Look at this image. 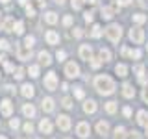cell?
<instances>
[{
    "label": "cell",
    "mask_w": 148,
    "mask_h": 139,
    "mask_svg": "<svg viewBox=\"0 0 148 139\" xmlns=\"http://www.w3.org/2000/svg\"><path fill=\"white\" fill-rule=\"evenodd\" d=\"M2 28H4L6 32H13V28H15V19H13V17H8L6 21H4Z\"/></svg>",
    "instance_id": "21"
},
{
    "label": "cell",
    "mask_w": 148,
    "mask_h": 139,
    "mask_svg": "<svg viewBox=\"0 0 148 139\" xmlns=\"http://www.w3.org/2000/svg\"><path fill=\"white\" fill-rule=\"evenodd\" d=\"M41 106H43V109L46 111V113H52V111H54V100L50 98V96H46V98H43V102H41Z\"/></svg>",
    "instance_id": "18"
},
{
    "label": "cell",
    "mask_w": 148,
    "mask_h": 139,
    "mask_svg": "<svg viewBox=\"0 0 148 139\" xmlns=\"http://www.w3.org/2000/svg\"><path fill=\"white\" fill-rule=\"evenodd\" d=\"M13 32H15L17 35H22V34H24V22L17 21V22H15V28H13Z\"/></svg>",
    "instance_id": "28"
},
{
    "label": "cell",
    "mask_w": 148,
    "mask_h": 139,
    "mask_svg": "<svg viewBox=\"0 0 148 139\" xmlns=\"http://www.w3.org/2000/svg\"><path fill=\"white\" fill-rule=\"evenodd\" d=\"M74 95H76V98H83V89H82V87H76Z\"/></svg>",
    "instance_id": "44"
},
{
    "label": "cell",
    "mask_w": 148,
    "mask_h": 139,
    "mask_svg": "<svg viewBox=\"0 0 148 139\" xmlns=\"http://www.w3.org/2000/svg\"><path fill=\"white\" fill-rule=\"evenodd\" d=\"M54 2H56V4H59V6H63V4H65V0H54Z\"/></svg>",
    "instance_id": "53"
},
{
    "label": "cell",
    "mask_w": 148,
    "mask_h": 139,
    "mask_svg": "<svg viewBox=\"0 0 148 139\" xmlns=\"http://www.w3.org/2000/svg\"><path fill=\"white\" fill-rule=\"evenodd\" d=\"M95 89L100 93V95H111L115 91V82L113 78L108 76V74H100V76L95 78Z\"/></svg>",
    "instance_id": "1"
},
{
    "label": "cell",
    "mask_w": 148,
    "mask_h": 139,
    "mask_svg": "<svg viewBox=\"0 0 148 139\" xmlns=\"http://www.w3.org/2000/svg\"><path fill=\"white\" fill-rule=\"evenodd\" d=\"M65 56H67V54H65V50H58V54H56V58H58L59 61H63V59H65Z\"/></svg>",
    "instance_id": "43"
},
{
    "label": "cell",
    "mask_w": 148,
    "mask_h": 139,
    "mask_svg": "<svg viewBox=\"0 0 148 139\" xmlns=\"http://www.w3.org/2000/svg\"><path fill=\"white\" fill-rule=\"evenodd\" d=\"M122 113H124V117H130V115H132V109H130L128 106H126V108L122 109Z\"/></svg>",
    "instance_id": "50"
},
{
    "label": "cell",
    "mask_w": 148,
    "mask_h": 139,
    "mask_svg": "<svg viewBox=\"0 0 148 139\" xmlns=\"http://www.w3.org/2000/svg\"><path fill=\"white\" fill-rule=\"evenodd\" d=\"M65 74H67V78H78L80 76V67H78V63L69 61L65 65Z\"/></svg>",
    "instance_id": "4"
},
{
    "label": "cell",
    "mask_w": 148,
    "mask_h": 139,
    "mask_svg": "<svg viewBox=\"0 0 148 139\" xmlns=\"http://www.w3.org/2000/svg\"><path fill=\"white\" fill-rule=\"evenodd\" d=\"M37 58H39V63H41V65H46V67L52 63V58H50V54L45 52V50H41V52L37 54Z\"/></svg>",
    "instance_id": "13"
},
{
    "label": "cell",
    "mask_w": 148,
    "mask_h": 139,
    "mask_svg": "<svg viewBox=\"0 0 148 139\" xmlns=\"http://www.w3.org/2000/svg\"><path fill=\"white\" fill-rule=\"evenodd\" d=\"M28 74H30L32 78H37L39 76V65H30V67H28Z\"/></svg>",
    "instance_id": "27"
},
{
    "label": "cell",
    "mask_w": 148,
    "mask_h": 139,
    "mask_svg": "<svg viewBox=\"0 0 148 139\" xmlns=\"http://www.w3.org/2000/svg\"><path fill=\"white\" fill-rule=\"evenodd\" d=\"M58 126H59V130L67 132V130L71 128V117H69V115H59L58 117Z\"/></svg>",
    "instance_id": "9"
},
{
    "label": "cell",
    "mask_w": 148,
    "mask_h": 139,
    "mask_svg": "<svg viewBox=\"0 0 148 139\" xmlns=\"http://www.w3.org/2000/svg\"><path fill=\"white\" fill-rule=\"evenodd\" d=\"M61 106H63V108H72V100L71 98H69V96H63V100H61Z\"/></svg>",
    "instance_id": "34"
},
{
    "label": "cell",
    "mask_w": 148,
    "mask_h": 139,
    "mask_svg": "<svg viewBox=\"0 0 148 139\" xmlns=\"http://www.w3.org/2000/svg\"><path fill=\"white\" fill-rule=\"evenodd\" d=\"M0 15H2V13H0ZM0 19H2V17H0Z\"/></svg>",
    "instance_id": "59"
},
{
    "label": "cell",
    "mask_w": 148,
    "mask_h": 139,
    "mask_svg": "<svg viewBox=\"0 0 148 139\" xmlns=\"http://www.w3.org/2000/svg\"><path fill=\"white\" fill-rule=\"evenodd\" d=\"M0 139H8V137H6V136H0Z\"/></svg>",
    "instance_id": "56"
},
{
    "label": "cell",
    "mask_w": 148,
    "mask_h": 139,
    "mask_svg": "<svg viewBox=\"0 0 148 139\" xmlns=\"http://www.w3.org/2000/svg\"><path fill=\"white\" fill-rule=\"evenodd\" d=\"M137 122L141 124V126H148V111H145V109H141L137 113Z\"/></svg>",
    "instance_id": "19"
},
{
    "label": "cell",
    "mask_w": 148,
    "mask_h": 139,
    "mask_svg": "<svg viewBox=\"0 0 148 139\" xmlns=\"http://www.w3.org/2000/svg\"><path fill=\"white\" fill-rule=\"evenodd\" d=\"M122 95L126 96V98H133V96H135V89H133L132 83H124L122 85Z\"/></svg>",
    "instance_id": "15"
},
{
    "label": "cell",
    "mask_w": 148,
    "mask_h": 139,
    "mask_svg": "<svg viewBox=\"0 0 148 139\" xmlns=\"http://www.w3.org/2000/svg\"><path fill=\"white\" fill-rule=\"evenodd\" d=\"M113 8L111 6H106V8H102V17L106 19V21H109V19H113Z\"/></svg>",
    "instance_id": "24"
},
{
    "label": "cell",
    "mask_w": 148,
    "mask_h": 139,
    "mask_svg": "<svg viewBox=\"0 0 148 139\" xmlns=\"http://www.w3.org/2000/svg\"><path fill=\"white\" fill-rule=\"evenodd\" d=\"M4 89H6L8 93H15V87H13V85H6Z\"/></svg>",
    "instance_id": "51"
},
{
    "label": "cell",
    "mask_w": 148,
    "mask_h": 139,
    "mask_svg": "<svg viewBox=\"0 0 148 139\" xmlns=\"http://www.w3.org/2000/svg\"><path fill=\"white\" fill-rule=\"evenodd\" d=\"M80 58L85 59V61H89V59L92 58V48L89 45H82L80 46Z\"/></svg>",
    "instance_id": "11"
},
{
    "label": "cell",
    "mask_w": 148,
    "mask_h": 139,
    "mask_svg": "<svg viewBox=\"0 0 148 139\" xmlns=\"http://www.w3.org/2000/svg\"><path fill=\"white\" fill-rule=\"evenodd\" d=\"M0 2H4V4H6V2H9V0H0Z\"/></svg>",
    "instance_id": "57"
},
{
    "label": "cell",
    "mask_w": 148,
    "mask_h": 139,
    "mask_svg": "<svg viewBox=\"0 0 148 139\" xmlns=\"http://www.w3.org/2000/svg\"><path fill=\"white\" fill-rule=\"evenodd\" d=\"M45 39H46V43H48V45H58L59 43V35L56 34L54 30H48V32H46Z\"/></svg>",
    "instance_id": "12"
},
{
    "label": "cell",
    "mask_w": 148,
    "mask_h": 139,
    "mask_svg": "<svg viewBox=\"0 0 148 139\" xmlns=\"http://www.w3.org/2000/svg\"><path fill=\"white\" fill-rule=\"evenodd\" d=\"M115 72H117L119 74V76H126V74H128V67H126V65H124V63H119L117 65V67H115Z\"/></svg>",
    "instance_id": "25"
},
{
    "label": "cell",
    "mask_w": 148,
    "mask_h": 139,
    "mask_svg": "<svg viewBox=\"0 0 148 139\" xmlns=\"http://www.w3.org/2000/svg\"><path fill=\"white\" fill-rule=\"evenodd\" d=\"M89 35L95 37V39H96V37H100V35H102V28H100L98 24H95V26L91 28V34H89Z\"/></svg>",
    "instance_id": "29"
},
{
    "label": "cell",
    "mask_w": 148,
    "mask_h": 139,
    "mask_svg": "<svg viewBox=\"0 0 148 139\" xmlns=\"http://www.w3.org/2000/svg\"><path fill=\"white\" fill-rule=\"evenodd\" d=\"M22 113H24L28 119H34L35 117V106L34 104H24L22 106Z\"/></svg>",
    "instance_id": "16"
},
{
    "label": "cell",
    "mask_w": 148,
    "mask_h": 139,
    "mask_svg": "<svg viewBox=\"0 0 148 139\" xmlns=\"http://www.w3.org/2000/svg\"><path fill=\"white\" fill-rule=\"evenodd\" d=\"M71 24H72V17L67 15V17L63 19V26H71Z\"/></svg>",
    "instance_id": "41"
},
{
    "label": "cell",
    "mask_w": 148,
    "mask_h": 139,
    "mask_svg": "<svg viewBox=\"0 0 148 139\" xmlns=\"http://www.w3.org/2000/svg\"><path fill=\"white\" fill-rule=\"evenodd\" d=\"M21 95L24 96V98H32V96L35 95V87L32 85V83H22V87H21Z\"/></svg>",
    "instance_id": "8"
},
{
    "label": "cell",
    "mask_w": 148,
    "mask_h": 139,
    "mask_svg": "<svg viewBox=\"0 0 148 139\" xmlns=\"http://www.w3.org/2000/svg\"><path fill=\"white\" fill-rule=\"evenodd\" d=\"M89 132H91V126H89V122H80V124L76 126V133H78L80 137H83V139H85L87 136H89Z\"/></svg>",
    "instance_id": "10"
},
{
    "label": "cell",
    "mask_w": 148,
    "mask_h": 139,
    "mask_svg": "<svg viewBox=\"0 0 148 139\" xmlns=\"http://www.w3.org/2000/svg\"><path fill=\"white\" fill-rule=\"evenodd\" d=\"M0 76H2V74H0Z\"/></svg>",
    "instance_id": "61"
},
{
    "label": "cell",
    "mask_w": 148,
    "mask_h": 139,
    "mask_svg": "<svg viewBox=\"0 0 148 139\" xmlns=\"http://www.w3.org/2000/svg\"><path fill=\"white\" fill-rule=\"evenodd\" d=\"M15 52H17V58L24 61V59H28V58H30V54H32V48H26L24 45H17Z\"/></svg>",
    "instance_id": "7"
},
{
    "label": "cell",
    "mask_w": 148,
    "mask_h": 139,
    "mask_svg": "<svg viewBox=\"0 0 148 139\" xmlns=\"http://www.w3.org/2000/svg\"><path fill=\"white\" fill-rule=\"evenodd\" d=\"M45 22L46 24H56V22H58V15H56L54 11H48L45 15Z\"/></svg>",
    "instance_id": "23"
},
{
    "label": "cell",
    "mask_w": 148,
    "mask_h": 139,
    "mask_svg": "<svg viewBox=\"0 0 148 139\" xmlns=\"http://www.w3.org/2000/svg\"><path fill=\"white\" fill-rule=\"evenodd\" d=\"M22 130H24V133H28V136H30V133L34 132V124H32V122H26L24 126H22Z\"/></svg>",
    "instance_id": "35"
},
{
    "label": "cell",
    "mask_w": 148,
    "mask_h": 139,
    "mask_svg": "<svg viewBox=\"0 0 148 139\" xmlns=\"http://www.w3.org/2000/svg\"><path fill=\"white\" fill-rule=\"evenodd\" d=\"M82 35H83V30H82V28H74V37H78V39H80Z\"/></svg>",
    "instance_id": "46"
},
{
    "label": "cell",
    "mask_w": 148,
    "mask_h": 139,
    "mask_svg": "<svg viewBox=\"0 0 148 139\" xmlns=\"http://www.w3.org/2000/svg\"><path fill=\"white\" fill-rule=\"evenodd\" d=\"M0 50H9V41L8 39H0Z\"/></svg>",
    "instance_id": "38"
},
{
    "label": "cell",
    "mask_w": 148,
    "mask_h": 139,
    "mask_svg": "<svg viewBox=\"0 0 148 139\" xmlns=\"http://www.w3.org/2000/svg\"><path fill=\"white\" fill-rule=\"evenodd\" d=\"M146 136H148V126H146Z\"/></svg>",
    "instance_id": "58"
},
{
    "label": "cell",
    "mask_w": 148,
    "mask_h": 139,
    "mask_svg": "<svg viewBox=\"0 0 148 139\" xmlns=\"http://www.w3.org/2000/svg\"><path fill=\"white\" fill-rule=\"evenodd\" d=\"M100 65H102L100 58H91V67H92V69H98Z\"/></svg>",
    "instance_id": "36"
},
{
    "label": "cell",
    "mask_w": 148,
    "mask_h": 139,
    "mask_svg": "<svg viewBox=\"0 0 148 139\" xmlns=\"http://www.w3.org/2000/svg\"><path fill=\"white\" fill-rule=\"evenodd\" d=\"M117 2L120 4V6H128V4L132 2V0H117Z\"/></svg>",
    "instance_id": "52"
},
{
    "label": "cell",
    "mask_w": 148,
    "mask_h": 139,
    "mask_svg": "<svg viewBox=\"0 0 148 139\" xmlns=\"http://www.w3.org/2000/svg\"><path fill=\"white\" fill-rule=\"evenodd\" d=\"M26 2H28V0H18V4H21V6H26Z\"/></svg>",
    "instance_id": "54"
},
{
    "label": "cell",
    "mask_w": 148,
    "mask_h": 139,
    "mask_svg": "<svg viewBox=\"0 0 148 139\" xmlns=\"http://www.w3.org/2000/svg\"><path fill=\"white\" fill-rule=\"evenodd\" d=\"M106 35H108V39L111 41V43H119L120 37H122V28H120L119 24H109L108 28H106Z\"/></svg>",
    "instance_id": "2"
},
{
    "label": "cell",
    "mask_w": 148,
    "mask_h": 139,
    "mask_svg": "<svg viewBox=\"0 0 148 139\" xmlns=\"http://www.w3.org/2000/svg\"><path fill=\"white\" fill-rule=\"evenodd\" d=\"M45 89H48V91H56L58 89V76H56V72H48L45 76Z\"/></svg>",
    "instance_id": "3"
},
{
    "label": "cell",
    "mask_w": 148,
    "mask_h": 139,
    "mask_svg": "<svg viewBox=\"0 0 148 139\" xmlns=\"http://www.w3.org/2000/svg\"><path fill=\"white\" fill-rule=\"evenodd\" d=\"M21 139H24V137H21Z\"/></svg>",
    "instance_id": "60"
},
{
    "label": "cell",
    "mask_w": 148,
    "mask_h": 139,
    "mask_svg": "<svg viewBox=\"0 0 148 139\" xmlns=\"http://www.w3.org/2000/svg\"><path fill=\"white\" fill-rule=\"evenodd\" d=\"M145 21H146V17L141 15V13H135V15H133V22H137V24H143Z\"/></svg>",
    "instance_id": "33"
},
{
    "label": "cell",
    "mask_w": 148,
    "mask_h": 139,
    "mask_svg": "<svg viewBox=\"0 0 148 139\" xmlns=\"http://www.w3.org/2000/svg\"><path fill=\"white\" fill-rule=\"evenodd\" d=\"M4 67H6V71H8V72H13V71H15V69H13V65L9 63V61H4Z\"/></svg>",
    "instance_id": "48"
},
{
    "label": "cell",
    "mask_w": 148,
    "mask_h": 139,
    "mask_svg": "<svg viewBox=\"0 0 148 139\" xmlns=\"http://www.w3.org/2000/svg\"><path fill=\"white\" fill-rule=\"evenodd\" d=\"M130 139H141V133H139V132H135V130H133V132L130 133Z\"/></svg>",
    "instance_id": "49"
},
{
    "label": "cell",
    "mask_w": 148,
    "mask_h": 139,
    "mask_svg": "<svg viewBox=\"0 0 148 139\" xmlns=\"http://www.w3.org/2000/svg\"><path fill=\"white\" fill-rule=\"evenodd\" d=\"M130 39L137 45L143 43V41H145V32H143L141 28H133V30H130Z\"/></svg>",
    "instance_id": "6"
},
{
    "label": "cell",
    "mask_w": 148,
    "mask_h": 139,
    "mask_svg": "<svg viewBox=\"0 0 148 139\" xmlns=\"http://www.w3.org/2000/svg\"><path fill=\"white\" fill-rule=\"evenodd\" d=\"M0 113H2L4 117H9V115L13 113V102L9 100V98L0 102Z\"/></svg>",
    "instance_id": "5"
},
{
    "label": "cell",
    "mask_w": 148,
    "mask_h": 139,
    "mask_svg": "<svg viewBox=\"0 0 148 139\" xmlns=\"http://www.w3.org/2000/svg\"><path fill=\"white\" fill-rule=\"evenodd\" d=\"M13 76H15V80H22V78H24V69L17 67L15 71H13Z\"/></svg>",
    "instance_id": "30"
},
{
    "label": "cell",
    "mask_w": 148,
    "mask_h": 139,
    "mask_svg": "<svg viewBox=\"0 0 148 139\" xmlns=\"http://www.w3.org/2000/svg\"><path fill=\"white\" fill-rule=\"evenodd\" d=\"M34 43H35V37L34 35H26L24 37V46H26V48H32Z\"/></svg>",
    "instance_id": "31"
},
{
    "label": "cell",
    "mask_w": 148,
    "mask_h": 139,
    "mask_svg": "<svg viewBox=\"0 0 148 139\" xmlns=\"http://www.w3.org/2000/svg\"><path fill=\"white\" fill-rule=\"evenodd\" d=\"M71 4H72L74 9H82V0H72Z\"/></svg>",
    "instance_id": "45"
},
{
    "label": "cell",
    "mask_w": 148,
    "mask_h": 139,
    "mask_svg": "<svg viewBox=\"0 0 148 139\" xmlns=\"http://www.w3.org/2000/svg\"><path fill=\"white\" fill-rule=\"evenodd\" d=\"M26 15H28V17H34V15H35V9L32 8V6H26Z\"/></svg>",
    "instance_id": "40"
},
{
    "label": "cell",
    "mask_w": 148,
    "mask_h": 139,
    "mask_svg": "<svg viewBox=\"0 0 148 139\" xmlns=\"http://www.w3.org/2000/svg\"><path fill=\"white\" fill-rule=\"evenodd\" d=\"M98 58H100V61H102V63H104V61H109V59H111V52H109L108 48H100Z\"/></svg>",
    "instance_id": "22"
},
{
    "label": "cell",
    "mask_w": 148,
    "mask_h": 139,
    "mask_svg": "<svg viewBox=\"0 0 148 139\" xmlns=\"http://www.w3.org/2000/svg\"><path fill=\"white\" fill-rule=\"evenodd\" d=\"M83 2H87V4H95L96 0H83Z\"/></svg>",
    "instance_id": "55"
},
{
    "label": "cell",
    "mask_w": 148,
    "mask_h": 139,
    "mask_svg": "<svg viewBox=\"0 0 148 139\" xmlns=\"http://www.w3.org/2000/svg\"><path fill=\"white\" fill-rule=\"evenodd\" d=\"M9 126H11L13 130H18V128H21V122H18V119H11V120H9Z\"/></svg>",
    "instance_id": "37"
},
{
    "label": "cell",
    "mask_w": 148,
    "mask_h": 139,
    "mask_svg": "<svg viewBox=\"0 0 148 139\" xmlns=\"http://www.w3.org/2000/svg\"><path fill=\"white\" fill-rule=\"evenodd\" d=\"M128 56H132V58H135V59H139V58H141V50H132V52H130Z\"/></svg>",
    "instance_id": "42"
},
{
    "label": "cell",
    "mask_w": 148,
    "mask_h": 139,
    "mask_svg": "<svg viewBox=\"0 0 148 139\" xmlns=\"http://www.w3.org/2000/svg\"><path fill=\"white\" fill-rule=\"evenodd\" d=\"M96 108H98V106H96L95 100H85V104H83V111H85V113H95Z\"/></svg>",
    "instance_id": "20"
},
{
    "label": "cell",
    "mask_w": 148,
    "mask_h": 139,
    "mask_svg": "<svg viewBox=\"0 0 148 139\" xmlns=\"http://www.w3.org/2000/svg\"><path fill=\"white\" fill-rule=\"evenodd\" d=\"M96 132H98L100 136H108V132H109V124L106 122V120H98V122H96Z\"/></svg>",
    "instance_id": "14"
},
{
    "label": "cell",
    "mask_w": 148,
    "mask_h": 139,
    "mask_svg": "<svg viewBox=\"0 0 148 139\" xmlns=\"http://www.w3.org/2000/svg\"><path fill=\"white\" fill-rule=\"evenodd\" d=\"M39 130H41L43 133H52V122H50L48 119H43V120L39 122Z\"/></svg>",
    "instance_id": "17"
},
{
    "label": "cell",
    "mask_w": 148,
    "mask_h": 139,
    "mask_svg": "<svg viewBox=\"0 0 148 139\" xmlns=\"http://www.w3.org/2000/svg\"><path fill=\"white\" fill-rule=\"evenodd\" d=\"M115 139H126V130H124L122 126L115 128Z\"/></svg>",
    "instance_id": "26"
},
{
    "label": "cell",
    "mask_w": 148,
    "mask_h": 139,
    "mask_svg": "<svg viewBox=\"0 0 148 139\" xmlns=\"http://www.w3.org/2000/svg\"><path fill=\"white\" fill-rule=\"evenodd\" d=\"M106 111L113 115L115 111H117V102H108V104H106Z\"/></svg>",
    "instance_id": "32"
},
{
    "label": "cell",
    "mask_w": 148,
    "mask_h": 139,
    "mask_svg": "<svg viewBox=\"0 0 148 139\" xmlns=\"http://www.w3.org/2000/svg\"><path fill=\"white\" fill-rule=\"evenodd\" d=\"M83 19H85L87 22H91L92 19H95V11H85V15H83Z\"/></svg>",
    "instance_id": "39"
},
{
    "label": "cell",
    "mask_w": 148,
    "mask_h": 139,
    "mask_svg": "<svg viewBox=\"0 0 148 139\" xmlns=\"http://www.w3.org/2000/svg\"><path fill=\"white\" fill-rule=\"evenodd\" d=\"M143 100L148 102V83L145 85V89H143Z\"/></svg>",
    "instance_id": "47"
}]
</instances>
